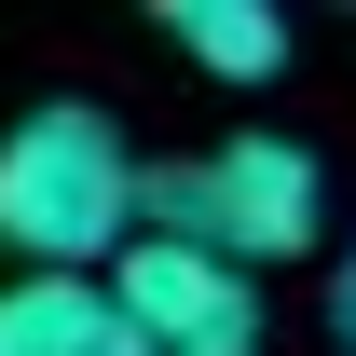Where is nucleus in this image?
Returning <instances> with one entry per match:
<instances>
[{
    "label": "nucleus",
    "mask_w": 356,
    "mask_h": 356,
    "mask_svg": "<svg viewBox=\"0 0 356 356\" xmlns=\"http://www.w3.org/2000/svg\"><path fill=\"white\" fill-rule=\"evenodd\" d=\"M137 220L220 247L233 274H261V261H302L315 233H329V165H315L302 137L247 124V137H220L206 165H151L137 178Z\"/></svg>",
    "instance_id": "nucleus-2"
},
{
    "label": "nucleus",
    "mask_w": 356,
    "mask_h": 356,
    "mask_svg": "<svg viewBox=\"0 0 356 356\" xmlns=\"http://www.w3.org/2000/svg\"><path fill=\"white\" fill-rule=\"evenodd\" d=\"M96 302L124 315L151 356H261V274H233L192 233H137L124 261L96 274Z\"/></svg>",
    "instance_id": "nucleus-3"
},
{
    "label": "nucleus",
    "mask_w": 356,
    "mask_h": 356,
    "mask_svg": "<svg viewBox=\"0 0 356 356\" xmlns=\"http://www.w3.org/2000/svg\"><path fill=\"white\" fill-rule=\"evenodd\" d=\"M0 356H151V343L96 302V274H0Z\"/></svg>",
    "instance_id": "nucleus-4"
},
{
    "label": "nucleus",
    "mask_w": 356,
    "mask_h": 356,
    "mask_svg": "<svg viewBox=\"0 0 356 356\" xmlns=\"http://www.w3.org/2000/svg\"><path fill=\"white\" fill-rule=\"evenodd\" d=\"M329 343L356 356V247H343V261H329Z\"/></svg>",
    "instance_id": "nucleus-6"
},
{
    "label": "nucleus",
    "mask_w": 356,
    "mask_h": 356,
    "mask_svg": "<svg viewBox=\"0 0 356 356\" xmlns=\"http://www.w3.org/2000/svg\"><path fill=\"white\" fill-rule=\"evenodd\" d=\"M137 151L124 124L96 110V96H55V110H28V124L0 137V247H14V274H110L137 247Z\"/></svg>",
    "instance_id": "nucleus-1"
},
{
    "label": "nucleus",
    "mask_w": 356,
    "mask_h": 356,
    "mask_svg": "<svg viewBox=\"0 0 356 356\" xmlns=\"http://www.w3.org/2000/svg\"><path fill=\"white\" fill-rule=\"evenodd\" d=\"M165 42L206 69V83H288V14L274 0H178Z\"/></svg>",
    "instance_id": "nucleus-5"
}]
</instances>
